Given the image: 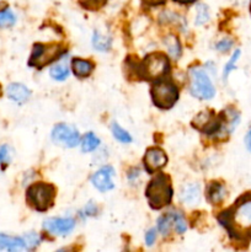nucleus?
<instances>
[{
    "label": "nucleus",
    "mask_w": 251,
    "mask_h": 252,
    "mask_svg": "<svg viewBox=\"0 0 251 252\" xmlns=\"http://www.w3.org/2000/svg\"><path fill=\"white\" fill-rule=\"evenodd\" d=\"M218 221L233 240H251V193H245L230 208L221 212Z\"/></svg>",
    "instance_id": "f257e3e1"
},
{
    "label": "nucleus",
    "mask_w": 251,
    "mask_h": 252,
    "mask_svg": "<svg viewBox=\"0 0 251 252\" xmlns=\"http://www.w3.org/2000/svg\"><path fill=\"white\" fill-rule=\"evenodd\" d=\"M172 187L169 176L159 174L153 179L145 189V197L153 209H160L170 204L172 199Z\"/></svg>",
    "instance_id": "f03ea898"
},
{
    "label": "nucleus",
    "mask_w": 251,
    "mask_h": 252,
    "mask_svg": "<svg viewBox=\"0 0 251 252\" xmlns=\"http://www.w3.org/2000/svg\"><path fill=\"white\" fill-rule=\"evenodd\" d=\"M54 198H56V189L51 184L37 182L27 189V202L38 212L48 211L53 206Z\"/></svg>",
    "instance_id": "7ed1b4c3"
},
{
    "label": "nucleus",
    "mask_w": 251,
    "mask_h": 252,
    "mask_svg": "<svg viewBox=\"0 0 251 252\" xmlns=\"http://www.w3.org/2000/svg\"><path fill=\"white\" fill-rule=\"evenodd\" d=\"M169 59L162 53H152L145 57L138 66V74L148 81L159 80L169 71Z\"/></svg>",
    "instance_id": "20e7f679"
},
{
    "label": "nucleus",
    "mask_w": 251,
    "mask_h": 252,
    "mask_svg": "<svg viewBox=\"0 0 251 252\" xmlns=\"http://www.w3.org/2000/svg\"><path fill=\"white\" fill-rule=\"evenodd\" d=\"M189 91L201 100H209L216 95V89L211 79L202 68L194 66L189 70Z\"/></svg>",
    "instance_id": "39448f33"
},
{
    "label": "nucleus",
    "mask_w": 251,
    "mask_h": 252,
    "mask_svg": "<svg viewBox=\"0 0 251 252\" xmlns=\"http://www.w3.org/2000/svg\"><path fill=\"white\" fill-rule=\"evenodd\" d=\"M150 93L154 105L162 110L171 108L179 98V90L171 81H157L154 84Z\"/></svg>",
    "instance_id": "423d86ee"
},
{
    "label": "nucleus",
    "mask_w": 251,
    "mask_h": 252,
    "mask_svg": "<svg viewBox=\"0 0 251 252\" xmlns=\"http://www.w3.org/2000/svg\"><path fill=\"white\" fill-rule=\"evenodd\" d=\"M64 53V49L59 44H49V46H44V44L37 43L34 44L33 51L31 53V58L29 61L30 66H34V68H43L47 64H51L52 62L57 61L61 58L62 54Z\"/></svg>",
    "instance_id": "0eeeda50"
},
{
    "label": "nucleus",
    "mask_w": 251,
    "mask_h": 252,
    "mask_svg": "<svg viewBox=\"0 0 251 252\" xmlns=\"http://www.w3.org/2000/svg\"><path fill=\"white\" fill-rule=\"evenodd\" d=\"M52 140L65 148H74L79 144L80 135L76 128L68 125H58L52 130Z\"/></svg>",
    "instance_id": "6e6552de"
},
{
    "label": "nucleus",
    "mask_w": 251,
    "mask_h": 252,
    "mask_svg": "<svg viewBox=\"0 0 251 252\" xmlns=\"http://www.w3.org/2000/svg\"><path fill=\"white\" fill-rule=\"evenodd\" d=\"M75 226L73 218H49L43 223V229L52 235H68Z\"/></svg>",
    "instance_id": "1a4fd4ad"
},
{
    "label": "nucleus",
    "mask_w": 251,
    "mask_h": 252,
    "mask_svg": "<svg viewBox=\"0 0 251 252\" xmlns=\"http://www.w3.org/2000/svg\"><path fill=\"white\" fill-rule=\"evenodd\" d=\"M113 176H115V169L107 165V166L101 167L91 176V184L100 192H107L113 189Z\"/></svg>",
    "instance_id": "9d476101"
},
{
    "label": "nucleus",
    "mask_w": 251,
    "mask_h": 252,
    "mask_svg": "<svg viewBox=\"0 0 251 252\" xmlns=\"http://www.w3.org/2000/svg\"><path fill=\"white\" fill-rule=\"evenodd\" d=\"M167 158L165 155V153L161 149H157V148H150L147 150L144 155V162L145 171L148 174H154L157 170H160L161 167H164L166 165Z\"/></svg>",
    "instance_id": "9b49d317"
},
{
    "label": "nucleus",
    "mask_w": 251,
    "mask_h": 252,
    "mask_svg": "<svg viewBox=\"0 0 251 252\" xmlns=\"http://www.w3.org/2000/svg\"><path fill=\"white\" fill-rule=\"evenodd\" d=\"M6 93H7V96H9V98H11L12 101H15V102L17 103L26 102V101L29 100L30 95H31L29 89H27L25 85H22V84H19V83L10 84V85L7 86Z\"/></svg>",
    "instance_id": "f8f14e48"
},
{
    "label": "nucleus",
    "mask_w": 251,
    "mask_h": 252,
    "mask_svg": "<svg viewBox=\"0 0 251 252\" xmlns=\"http://www.w3.org/2000/svg\"><path fill=\"white\" fill-rule=\"evenodd\" d=\"M199 197H201V189L197 184H188L182 187L180 192V199L182 203H186L188 206L198 203Z\"/></svg>",
    "instance_id": "ddd939ff"
},
{
    "label": "nucleus",
    "mask_w": 251,
    "mask_h": 252,
    "mask_svg": "<svg viewBox=\"0 0 251 252\" xmlns=\"http://www.w3.org/2000/svg\"><path fill=\"white\" fill-rule=\"evenodd\" d=\"M0 250H26V243H25L24 238H16V236H9L5 235V234H0Z\"/></svg>",
    "instance_id": "4468645a"
},
{
    "label": "nucleus",
    "mask_w": 251,
    "mask_h": 252,
    "mask_svg": "<svg viewBox=\"0 0 251 252\" xmlns=\"http://www.w3.org/2000/svg\"><path fill=\"white\" fill-rule=\"evenodd\" d=\"M71 68H73L74 74L79 78H86L90 75L94 70V64L90 61H85V59L75 58L71 62Z\"/></svg>",
    "instance_id": "2eb2a0df"
},
{
    "label": "nucleus",
    "mask_w": 251,
    "mask_h": 252,
    "mask_svg": "<svg viewBox=\"0 0 251 252\" xmlns=\"http://www.w3.org/2000/svg\"><path fill=\"white\" fill-rule=\"evenodd\" d=\"M207 197L212 204H219L225 197V189L219 182H212L207 191Z\"/></svg>",
    "instance_id": "dca6fc26"
},
{
    "label": "nucleus",
    "mask_w": 251,
    "mask_h": 252,
    "mask_svg": "<svg viewBox=\"0 0 251 252\" xmlns=\"http://www.w3.org/2000/svg\"><path fill=\"white\" fill-rule=\"evenodd\" d=\"M111 44H112V39H111V37L100 33L98 31L94 32V36H93L94 48L97 49V51L100 52H106L111 48Z\"/></svg>",
    "instance_id": "f3484780"
},
{
    "label": "nucleus",
    "mask_w": 251,
    "mask_h": 252,
    "mask_svg": "<svg viewBox=\"0 0 251 252\" xmlns=\"http://www.w3.org/2000/svg\"><path fill=\"white\" fill-rule=\"evenodd\" d=\"M165 44H166L167 52L172 58L177 59L181 56V44H180L179 39L175 36H167L165 38Z\"/></svg>",
    "instance_id": "a211bd4d"
},
{
    "label": "nucleus",
    "mask_w": 251,
    "mask_h": 252,
    "mask_svg": "<svg viewBox=\"0 0 251 252\" xmlns=\"http://www.w3.org/2000/svg\"><path fill=\"white\" fill-rule=\"evenodd\" d=\"M111 130H112V134L118 142L123 143V144H128V143L132 142V137H130L129 133L126 129H123L118 123L113 122L112 126H111Z\"/></svg>",
    "instance_id": "6ab92c4d"
},
{
    "label": "nucleus",
    "mask_w": 251,
    "mask_h": 252,
    "mask_svg": "<svg viewBox=\"0 0 251 252\" xmlns=\"http://www.w3.org/2000/svg\"><path fill=\"white\" fill-rule=\"evenodd\" d=\"M98 145H100V139H98L94 133H88V134L83 138V142H81V149H83V152L85 153H90V152H94Z\"/></svg>",
    "instance_id": "aec40b11"
},
{
    "label": "nucleus",
    "mask_w": 251,
    "mask_h": 252,
    "mask_svg": "<svg viewBox=\"0 0 251 252\" xmlns=\"http://www.w3.org/2000/svg\"><path fill=\"white\" fill-rule=\"evenodd\" d=\"M49 74H51V76L54 80L63 81L69 76V69L65 64H56V65L51 68Z\"/></svg>",
    "instance_id": "412c9836"
},
{
    "label": "nucleus",
    "mask_w": 251,
    "mask_h": 252,
    "mask_svg": "<svg viewBox=\"0 0 251 252\" xmlns=\"http://www.w3.org/2000/svg\"><path fill=\"white\" fill-rule=\"evenodd\" d=\"M15 22H16V17L11 10L7 7L0 10V27H10Z\"/></svg>",
    "instance_id": "4be33fe9"
},
{
    "label": "nucleus",
    "mask_w": 251,
    "mask_h": 252,
    "mask_svg": "<svg viewBox=\"0 0 251 252\" xmlns=\"http://www.w3.org/2000/svg\"><path fill=\"white\" fill-rule=\"evenodd\" d=\"M171 214V218H172V224H174L175 229L179 234H184L185 231L187 230V224L186 220H185L184 216L179 212H170Z\"/></svg>",
    "instance_id": "5701e85b"
},
{
    "label": "nucleus",
    "mask_w": 251,
    "mask_h": 252,
    "mask_svg": "<svg viewBox=\"0 0 251 252\" xmlns=\"http://www.w3.org/2000/svg\"><path fill=\"white\" fill-rule=\"evenodd\" d=\"M172 225V218L171 214H166V216H162L157 219V229H159L160 233L162 235H167L170 233V229H171Z\"/></svg>",
    "instance_id": "b1692460"
},
{
    "label": "nucleus",
    "mask_w": 251,
    "mask_h": 252,
    "mask_svg": "<svg viewBox=\"0 0 251 252\" xmlns=\"http://www.w3.org/2000/svg\"><path fill=\"white\" fill-rule=\"evenodd\" d=\"M209 20V11L208 7L203 4H199L197 6V17H196V25H203L208 22Z\"/></svg>",
    "instance_id": "393cba45"
},
{
    "label": "nucleus",
    "mask_w": 251,
    "mask_h": 252,
    "mask_svg": "<svg viewBox=\"0 0 251 252\" xmlns=\"http://www.w3.org/2000/svg\"><path fill=\"white\" fill-rule=\"evenodd\" d=\"M239 57H240V51H235V53L233 54V57L230 58V61L226 63V65L224 66V71H223V78L224 80H226V78H228V75L230 74V71L233 70V69H235V63L236 61L239 59Z\"/></svg>",
    "instance_id": "a878e982"
},
{
    "label": "nucleus",
    "mask_w": 251,
    "mask_h": 252,
    "mask_svg": "<svg viewBox=\"0 0 251 252\" xmlns=\"http://www.w3.org/2000/svg\"><path fill=\"white\" fill-rule=\"evenodd\" d=\"M24 239L25 243H26L27 250H32V249H34L39 244V236L36 235L34 233L27 234V235L24 236Z\"/></svg>",
    "instance_id": "bb28decb"
},
{
    "label": "nucleus",
    "mask_w": 251,
    "mask_h": 252,
    "mask_svg": "<svg viewBox=\"0 0 251 252\" xmlns=\"http://www.w3.org/2000/svg\"><path fill=\"white\" fill-rule=\"evenodd\" d=\"M106 2V0H80V4L83 5L85 9L90 10H96L98 7L102 6Z\"/></svg>",
    "instance_id": "cd10ccee"
},
{
    "label": "nucleus",
    "mask_w": 251,
    "mask_h": 252,
    "mask_svg": "<svg viewBox=\"0 0 251 252\" xmlns=\"http://www.w3.org/2000/svg\"><path fill=\"white\" fill-rule=\"evenodd\" d=\"M11 159L10 149L7 145H0V164H9Z\"/></svg>",
    "instance_id": "c85d7f7f"
},
{
    "label": "nucleus",
    "mask_w": 251,
    "mask_h": 252,
    "mask_svg": "<svg viewBox=\"0 0 251 252\" xmlns=\"http://www.w3.org/2000/svg\"><path fill=\"white\" fill-rule=\"evenodd\" d=\"M231 47H233V41L229 38H224V39H221L220 42H218V43H217L216 48L218 49L219 52H221V53H225V52H228Z\"/></svg>",
    "instance_id": "c756f323"
},
{
    "label": "nucleus",
    "mask_w": 251,
    "mask_h": 252,
    "mask_svg": "<svg viewBox=\"0 0 251 252\" xmlns=\"http://www.w3.org/2000/svg\"><path fill=\"white\" fill-rule=\"evenodd\" d=\"M157 240V230L155 229H150L147 234H145V243L148 246H152Z\"/></svg>",
    "instance_id": "7c9ffc66"
},
{
    "label": "nucleus",
    "mask_w": 251,
    "mask_h": 252,
    "mask_svg": "<svg viewBox=\"0 0 251 252\" xmlns=\"http://www.w3.org/2000/svg\"><path fill=\"white\" fill-rule=\"evenodd\" d=\"M96 213H97V207H96L93 202L88 203V206L84 209V214H85L86 217H93L96 216Z\"/></svg>",
    "instance_id": "2f4dec72"
},
{
    "label": "nucleus",
    "mask_w": 251,
    "mask_h": 252,
    "mask_svg": "<svg viewBox=\"0 0 251 252\" xmlns=\"http://www.w3.org/2000/svg\"><path fill=\"white\" fill-rule=\"evenodd\" d=\"M143 1L147 5H149V6H157V5L164 4L165 0H143Z\"/></svg>",
    "instance_id": "473e14b6"
},
{
    "label": "nucleus",
    "mask_w": 251,
    "mask_h": 252,
    "mask_svg": "<svg viewBox=\"0 0 251 252\" xmlns=\"http://www.w3.org/2000/svg\"><path fill=\"white\" fill-rule=\"evenodd\" d=\"M245 144H246V148H248V149L251 152V128H250V130L248 132V134H246Z\"/></svg>",
    "instance_id": "72a5a7b5"
},
{
    "label": "nucleus",
    "mask_w": 251,
    "mask_h": 252,
    "mask_svg": "<svg viewBox=\"0 0 251 252\" xmlns=\"http://www.w3.org/2000/svg\"><path fill=\"white\" fill-rule=\"evenodd\" d=\"M174 1L179 2V4H191V2H193L194 0H174Z\"/></svg>",
    "instance_id": "f704fd0d"
},
{
    "label": "nucleus",
    "mask_w": 251,
    "mask_h": 252,
    "mask_svg": "<svg viewBox=\"0 0 251 252\" xmlns=\"http://www.w3.org/2000/svg\"><path fill=\"white\" fill-rule=\"evenodd\" d=\"M250 12H251V4H250Z\"/></svg>",
    "instance_id": "c9c22d12"
},
{
    "label": "nucleus",
    "mask_w": 251,
    "mask_h": 252,
    "mask_svg": "<svg viewBox=\"0 0 251 252\" xmlns=\"http://www.w3.org/2000/svg\"><path fill=\"white\" fill-rule=\"evenodd\" d=\"M0 94H1V89H0Z\"/></svg>",
    "instance_id": "e433bc0d"
}]
</instances>
